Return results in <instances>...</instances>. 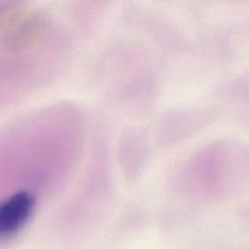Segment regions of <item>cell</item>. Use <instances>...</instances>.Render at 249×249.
Wrapping results in <instances>:
<instances>
[{"mask_svg":"<svg viewBox=\"0 0 249 249\" xmlns=\"http://www.w3.org/2000/svg\"><path fill=\"white\" fill-rule=\"evenodd\" d=\"M35 199L26 191H19L0 202V238L15 234L30 218Z\"/></svg>","mask_w":249,"mask_h":249,"instance_id":"1","label":"cell"}]
</instances>
